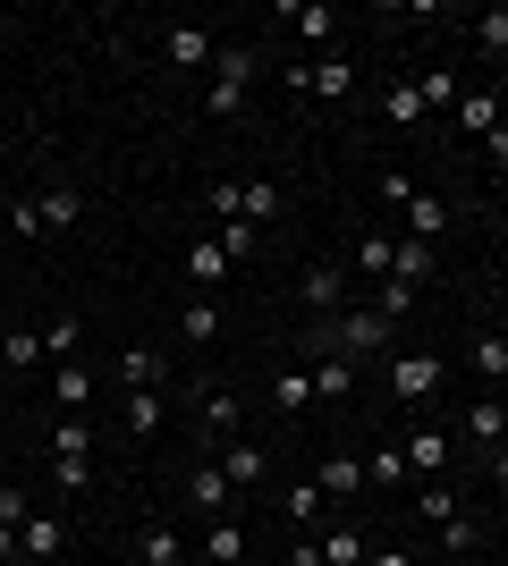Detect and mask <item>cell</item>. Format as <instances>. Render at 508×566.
<instances>
[{
	"mask_svg": "<svg viewBox=\"0 0 508 566\" xmlns=\"http://www.w3.org/2000/svg\"><path fill=\"white\" fill-rule=\"evenodd\" d=\"M9 229H18V237H43V203H34V195H18V203H9Z\"/></svg>",
	"mask_w": 508,
	"mask_h": 566,
	"instance_id": "45",
	"label": "cell"
},
{
	"mask_svg": "<svg viewBox=\"0 0 508 566\" xmlns=\"http://www.w3.org/2000/svg\"><path fill=\"white\" fill-rule=\"evenodd\" d=\"M415 94H424V111H458V76H449V69H424V76H415Z\"/></svg>",
	"mask_w": 508,
	"mask_h": 566,
	"instance_id": "34",
	"label": "cell"
},
{
	"mask_svg": "<svg viewBox=\"0 0 508 566\" xmlns=\"http://www.w3.org/2000/svg\"><path fill=\"white\" fill-rule=\"evenodd\" d=\"M484 144H491V161H508V118H500V127H491Z\"/></svg>",
	"mask_w": 508,
	"mask_h": 566,
	"instance_id": "48",
	"label": "cell"
},
{
	"mask_svg": "<svg viewBox=\"0 0 508 566\" xmlns=\"http://www.w3.org/2000/svg\"><path fill=\"white\" fill-rule=\"evenodd\" d=\"M60 542H69V524H60V516H25L18 558H60Z\"/></svg>",
	"mask_w": 508,
	"mask_h": 566,
	"instance_id": "20",
	"label": "cell"
},
{
	"mask_svg": "<svg viewBox=\"0 0 508 566\" xmlns=\"http://www.w3.org/2000/svg\"><path fill=\"white\" fill-rule=\"evenodd\" d=\"M364 566H415L407 549H364Z\"/></svg>",
	"mask_w": 508,
	"mask_h": 566,
	"instance_id": "47",
	"label": "cell"
},
{
	"mask_svg": "<svg viewBox=\"0 0 508 566\" xmlns=\"http://www.w3.org/2000/svg\"><path fill=\"white\" fill-rule=\"evenodd\" d=\"M220 473H229V491H263L271 482V449L263 440H229V449H220Z\"/></svg>",
	"mask_w": 508,
	"mask_h": 566,
	"instance_id": "5",
	"label": "cell"
},
{
	"mask_svg": "<svg viewBox=\"0 0 508 566\" xmlns=\"http://www.w3.org/2000/svg\"><path fill=\"white\" fill-rule=\"evenodd\" d=\"M508 118V94H458V127H475V136H491Z\"/></svg>",
	"mask_w": 508,
	"mask_h": 566,
	"instance_id": "25",
	"label": "cell"
},
{
	"mask_svg": "<svg viewBox=\"0 0 508 566\" xmlns=\"http://www.w3.org/2000/svg\"><path fill=\"white\" fill-rule=\"evenodd\" d=\"M178 338H187V347H212V338H220V305H212V296H187V313H178Z\"/></svg>",
	"mask_w": 508,
	"mask_h": 566,
	"instance_id": "22",
	"label": "cell"
},
{
	"mask_svg": "<svg viewBox=\"0 0 508 566\" xmlns=\"http://www.w3.org/2000/svg\"><path fill=\"white\" fill-rule=\"evenodd\" d=\"M475 51L508 60V9H484V18H475Z\"/></svg>",
	"mask_w": 508,
	"mask_h": 566,
	"instance_id": "38",
	"label": "cell"
},
{
	"mask_svg": "<svg viewBox=\"0 0 508 566\" xmlns=\"http://www.w3.org/2000/svg\"><path fill=\"white\" fill-rule=\"evenodd\" d=\"M491 482H500V491H508V449H491Z\"/></svg>",
	"mask_w": 508,
	"mask_h": 566,
	"instance_id": "50",
	"label": "cell"
},
{
	"mask_svg": "<svg viewBox=\"0 0 508 566\" xmlns=\"http://www.w3.org/2000/svg\"><path fill=\"white\" fill-rule=\"evenodd\" d=\"M322 566H364V533H348V524L322 533Z\"/></svg>",
	"mask_w": 508,
	"mask_h": 566,
	"instance_id": "37",
	"label": "cell"
},
{
	"mask_svg": "<svg viewBox=\"0 0 508 566\" xmlns=\"http://www.w3.org/2000/svg\"><path fill=\"white\" fill-rule=\"evenodd\" d=\"M255 237H263L255 220H220V254H229V262H246V254H255Z\"/></svg>",
	"mask_w": 508,
	"mask_h": 566,
	"instance_id": "41",
	"label": "cell"
},
{
	"mask_svg": "<svg viewBox=\"0 0 508 566\" xmlns=\"http://www.w3.org/2000/svg\"><path fill=\"white\" fill-rule=\"evenodd\" d=\"M34 203H43V237H51V229H76V220H85V195H76V187H51V195H34Z\"/></svg>",
	"mask_w": 508,
	"mask_h": 566,
	"instance_id": "27",
	"label": "cell"
},
{
	"mask_svg": "<svg viewBox=\"0 0 508 566\" xmlns=\"http://www.w3.org/2000/svg\"><path fill=\"white\" fill-rule=\"evenodd\" d=\"M280 18H289L305 43H331V34H339V9H331V0H280Z\"/></svg>",
	"mask_w": 508,
	"mask_h": 566,
	"instance_id": "11",
	"label": "cell"
},
{
	"mask_svg": "<svg viewBox=\"0 0 508 566\" xmlns=\"http://www.w3.org/2000/svg\"><path fill=\"white\" fill-rule=\"evenodd\" d=\"M120 389H127V398H136V389H169V364L153 347H127L120 355Z\"/></svg>",
	"mask_w": 508,
	"mask_h": 566,
	"instance_id": "12",
	"label": "cell"
},
{
	"mask_svg": "<svg viewBox=\"0 0 508 566\" xmlns=\"http://www.w3.org/2000/svg\"><path fill=\"white\" fill-rule=\"evenodd\" d=\"M466 373L508 380V331H484V338H475V347H466Z\"/></svg>",
	"mask_w": 508,
	"mask_h": 566,
	"instance_id": "24",
	"label": "cell"
},
{
	"mask_svg": "<svg viewBox=\"0 0 508 566\" xmlns=\"http://www.w3.org/2000/svg\"><path fill=\"white\" fill-rule=\"evenodd\" d=\"M162 415H169V389H136V398H127V431H136V440H153Z\"/></svg>",
	"mask_w": 508,
	"mask_h": 566,
	"instance_id": "26",
	"label": "cell"
},
{
	"mask_svg": "<svg viewBox=\"0 0 508 566\" xmlns=\"http://www.w3.org/2000/svg\"><path fill=\"white\" fill-rule=\"evenodd\" d=\"M204 212H212V220H238V178H212V187H204Z\"/></svg>",
	"mask_w": 508,
	"mask_h": 566,
	"instance_id": "44",
	"label": "cell"
},
{
	"mask_svg": "<svg viewBox=\"0 0 508 566\" xmlns=\"http://www.w3.org/2000/svg\"><path fill=\"white\" fill-rule=\"evenodd\" d=\"M187 499L204 507V516H229V473H220V465H195L187 473Z\"/></svg>",
	"mask_w": 508,
	"mask_h": 566,
	"instance_id": "19",
	"label": "cell"
},
{
	"mask_svg": "<svg viewBox=\"0 0 508 566\" xmlns=\"http://www.w3.org/2000/svg\"><path fill=\"white\" fill-rule=\"evenodd\" d=\"M440 380H449V364H440V355H398V364H390V398H398V406H424Z\"/></svg>",
	"mask_w": 508,
	"mask_h": 566,
	"instance_id": "3",
	"label": "cell"
},
{
	"mask_svg": "<svg viewBox=\"0 0 508 566\" xmlns=\"http://www.w3.org/2000/svg\"><path fill=\"white\" fill-rule=\"evenodd\" d=\"M364 482H382V491L415 482V473H407V449H373V457H364Z\"/></svg>",
	"mask_w": 508,
	"mask_h": 566,
	"instance_id": "32",
	"label": "cell"
},
{
	"mask_svg": "<svg viewBox=\"0 0 508 566\" xmlns=\"http://www.w3.org/2000/svg\"><path fill=\"white\" fill-rule=\"evenodd\" d=\"M145 566H187V542H178V533H169V524H145Z\"/></svg>",
	"mask_w": 508,
	"mask_h": 566,
	"instance_id": "31",
	"label": "cell"
},
{
	"mask_svg": "<svg viewBox=\"0 0 508 566\" xmlns=\"http://www.w3.org/2000/svg\"><path fill=\"white\" fill-rule=\"evenodd\" d=\"M314 507H322V482H289V491H280V516H289L297 533L314 524Z\"/></svg>",
	"mask_w": 508,
	"mask_h": 566,
	"instance_id": "33",
	"label": "cell"
},
{
	"mask_svg": "<svg viewBox=\"0 0 508 566\" xmlns=\"http://www.w3.org/2000/svg\"><path fill=\"white\" fill-rule=\"evenodd\" d=\"M348 389H356V364H348V355H314V398L339 406Z\"/></svg>",
	"mask_w": 508,
	"mask_h": 566,
	"instance_id": "21",
	"label": "cell"
},
{
	"mask_svg": "<svg viewBox=\"0 0 508 566\" xmlns=\"http://www.w3.org/2000/svg\"><path fill=\"white\" fill-rule=\"evenodd\" d=\"M162 60H169V69H212L220 43L204 34V25H169V34H162Z\"/></svg>",
	"mask_w": 508,
	"mask_h": 566,
	"instance_id": "7",
	"label": "cell"
},
{
	"mask_svg": "<svg viewBox=\"0 0 508 566\" xmlns=\"http://www.w3.org/2000/svg\"><path fill=\"white\" fill-rule=\"evenodd\" d=\"M305 305H314V322L348 313V271H339V262H314V271H305Z\"/></svg>",
	"mask_w": 508,
	"mask_h": 566,
	"instance_id": "9",
	"label": "cell"
},
{
	"mask_svg": "<svg viewBox=\"0 0 508 566\" xmlns=\"http://www.w3.org/2000/svg\"><path fill=\"white\" fill-rule=\"evenodd\" d=\"M51 398H60V415H85L94 406V373L85 364H51Z\"/></svg>",
	"mask_w": 508,
	"mask_h": 566,
	"instance_id": "13",
	"label": "cell"
},
{
	"mask_svg": "<svg viewBox=\"0 0 508 566\" xmlns=\"http://www.w3.org/2000/svg\"><path fill=\"white\" fill-rule=\"evenodd\" d=\"M238 415H246V406L229 398V389H212V398H204V431H238Z\"/></svg>",
	"mask_w": 508,
	"mask_h": 566,
	"instance_id": "42",
	"label": "cell"
},
{
	"mask_svg": "<svg viewBox=\"0 0 508 566\" xmlns=\"http://www.w3.org/2000/svg\"><path fill=\"white\" fill-rule=\"evenodd\" d=\"M382 111H390V127H415V118H424V94H415V85H390Z\"/></svg>",
	"mask_w": 508,
	"mask_h": 566,
	"instance_id": "40",
	"label": "cell"
},
{
	"mask_svg": "<svg viewBox=\"0 0 508 566\" xmlns=\"http://www.w3.org/2000/svg\"><path fill=\"white\" fill-rule=\"evenodd\" d=\"M25 516H34V499H25V491H0V524H18V533H25Z\"/></svg>",
	"mask_w": 508,
	"mask_h": 566,
	"instance_id": "46",
	"label": "cell"
},
{
	"mask_svg": "<svg viewBox=\"0 0 508 566\" xmlns=\"http://www.w3.org/2000/svg\"><path fill=\"white\" fill-rule=\"evenodd\" d=\"M271 406H280V415H305V406H314V373H305V364H280V373H271Z\"/></svg>",
	"mask_w": 508,
	"mask_h": 566,
	"instance_id": "14",
	"label": "cell"
},
{
	"mask_svg": "<svg viewBox=\"0 0 508 566\" xmlns=\"http://www.w3.org/2000/svg\"><path fill=\"white\" fill-rule=\"evenodd\" d=\"M415 516H424V524L440 533V524H458L466 507H458V491H449V482H415Z\"/></svg>",
	"mask_w": 508,
	"mask_h": 566,
	"instance_id": "18",
	"label": "cell"
},
{
	"mask_svg": "<svg viewBox=\"0 0 508 566\" xmlns=\"http://www.w3.org/2000/svg\"><path fill=\"white\" fill-rule=\"evenodd\" d=\"M51 482H60V491H85V482H94V457H51Z\"/></svg>",
	"mask_w": 508,
	"mask_h": 566,
	"instance_id": "43",
	"label": "cell"
},
{
	"mask_svg": "<svg viewBox=\"0 0 508 566\" xmlns=\"http://www.w3.org/2000/svg\"><path fill=\"white\" fill-rule=\"evenodd\" d=\"M440 229H449V203H440V195H424V187H415V195H407V229H398V237H424V245H433Z\"/></svg>",
	"mask_w": 508,
	"mask_h": 566,
	"instance_id": "17",
	"label": "cell"
},
{
	"mask_svg": "<svg viewBox=\"0 0 508 566\" xmlns=\"http://www.w3.org/2000/svg\"><path fill=\"white\" fill-rule=\"evenodd\" d=\"M280 212H289V195L271 187V178H246V187H238V220H255V229H263V220H280Z\"/></svg>",
	"mask_w": 508,
	"mask_h": 566,
	"instance_id": "15",
	"label": "cell"
},
{
	"mask_svg": "<svg viewBox=\"0 0 508 566\" xmlns=\"http://www.w3.org/2000/svg\"><path fill=\"white\" fill-rule=\"evenodd\" d=\"M76 338H85V322H76V313H60V322L43 331V355H51V364H69V355H76Z\"/></svg>",
	"mask_w": 508,
	"mask_h": 566,
	"instance_id": "36",
	"label": "cell"
},
{
	"mask_svg": "<svg viewBox=\"0 0 508 566\" xmlns=\"http://www.w3.org/2000/svg\"><path fill=\"white\" fill-rule=\"evenodd\" d=\"M246 85H255V51H246V43H220L212 85H204V118H238L246 111Z\"/></svg>",
	"mask_w": 508,
	"mask_h": 566,
	"instance_id": "2",
	"label": "cell"
},
{
	"mask_svg": "<svg viewBox=\"0 0 508 566\" xmlns=\"http://www.w3.org/2000/svg\"><path fill=\"white\" fill-rule=\"evenodd\" d=\"M229 271H238V262L220 254V237H187V287H204V296H212Z\"/></svg>",
	"mask_w": 508,
	"mask_h": 566,
	"instance_id": "8",
	"label": "cell"
},
{
	"mask_svg": "<svg viewBox=\"0 0 508 566\" xmlns=\"http://www.w3.org/2000/svg\"><path fill=\"white\" fill-rule=\"evenodd\" d=\"M390 280L424 287V280H433V245H424V237H398V254H390Z\"/></svg>",
	"mask_w": 508,
	"mask_h": 566,
	"instance_id": "23",
	"label": "cell"
},
{
	"mask_svg": "<svg viewBox=\"0 0 508 566\" xmlns=\"http://www.w3.org/2000/svg\"><path fill=\"white\" fill-rule=\"evenodd\" d=\"M390 347V322L373 305H348V313H331V322H314V355H382Z\"/></svg>",
	"mask_w": 508,
	"mask_h": 566,
	"instance_id": "1",
	"label": "cell"
},
{
	"mask_svg": "<svg viewBox=\"0 0 508 566\" xmlns=\"http://www.w3.org/2000/svg\"><path fill=\"white\" fill-rule=\"evenodd\" d=\"M373 313H382V322H407V313H415V287L407 280H382V287H373Z\"/></svg>",
	"mask_w": 508,
	"mask_h": 566,
	"instance_id": "35",
	"label": "cell"
},
{
	"mask_svg": "<svg viewBox=\"0 0 508 566\" xmlns=\"http://www.w3.org/2000/svg\"><path fill=\"white\" fill-rule=\"evenodd\" d=\"M398 449H407V473H415V482H440V465H449V423H415Z\"/></svg>",
	"mask_w": 508,
	"mask_h": 566,
	"instance_id": "4",
	"label": "cell"
},
{
	"mask_svg": "<svg viewBox=\"0 0 508 566\" xmlns=\"http://www.w3.org/2000/svg\"><path fill=\"white\" fill-rule=\"evenodd\" d=\"M0 34H9V18H0Z\"/></svg>",
	"mask_w": 508,
	"mask_h": 566,
	"instance_id": "51",
	"label": "cell"
},
{
	"mask_svg": "<svg viewBox=\"0 0 508 566\" xmlns=\"http://www.w3.org/2000/svg\"><path fill=\"white\" fill-rule=\"evenodd\" d=\"M51 457H94V423H85V415H60V423H51Z\"/></svg>",
	"mask_w": 508,
	"mask_h": 566,
	"instance_id": "28",
	"label": "cell"
},
{
	"mask_svg": "<svg viewBox=\"0 0 508 566\" xmlns=\"http://www.w3.org/2000/svg\"><path fill=\"white\" fill-rule=\"evenodd\" d=\"M458 440H475V449H508V406L500 398H475V406H466V415H458Z\"/></svg>",
	"mask_w": 508,
	"mask_h": 566,
	"instance_id": "6",
	"label": "cell"
},
{
	"mask_svg": "<svg viewBox=\"0 0 508 566\" xmlns=\"http://www.w3.org/2000/svg\"><path fill=\"white\" fill-rule=\"evenodd\" d=\"M0 364H43V331H0Z\"/></svg>",
	"mask_w": 508,
	"mask_h": 566,
	"instance_id": "39",
	"label": "cell"
},
{
	"mask_svg": "<svg viewBox=\"0 0 508 566\" xmlns=\"http://www.w3.org/2000/svg\"><path fill=\"white\" fill-rule=\"evenodd\" d=\"M322 491H331V499H356L364 491V457H322Z\"/></svg>",
	"mask_w": 508,
	"mask_h": 566,
	"instance_id": "29",
	"label": "cell"
},
{
	"mask_svg": "<svg viewBox=\"0 0 508 566\" xmlns=\"http://www.w3.org/2000/svg\"><path fill=\"white\" fill-rule=\"evenodd\" d=\"M204 558H212V566H238V558H246V533H238L229 516H212V533H204Z\"/></svg>",
	"mask_w": 508,
	"mask_h": 566,
	"instance_id": "30",
	"label": "cell"
},
{
	"mask_svg": "<svg viewBox=\"0 0 508 566\" xmlns=\"http://www.w3.org/2000/svg\"><path fill=\"white\" fill-rule=\"evenodd\" d=\"M390 254H398V229H364V237H356V271H364L373 287L390 280Z\"/></svg>",
	"mask_w": 508,
	"mask_h": 566,
	"instance_id": "16",
	"label": "cell"
},
{
	"mask_svg": "<svg viewBox=\"0 0 508 566\" xmlns=\"http://www.w3.org/2000/svg\"><path fill=\"white\" fill-rule=\"evenodd\" d=\"M289 85H297V94L339 102V94H356V69H348V60H322V69H289Z\"/></svg>",
	"mask_w": 508,
	"mask_h": 566,
	"instance_id": "10",
	"label": "cell"
},
{
	"mask_svg": "<svg viewBox=\"0 0 508 566\" xmlns=\"http://www.w3.org/2000/svg\"><path fill=\"white\" fill-rule=\"evenodd\" d=\"M18 558V524H0V566Z\"/></svg>",
	"mask_w": 508,
	"mask_h": 566,
	"instance_id": "49",
	"label": "cell"
}]
</instances>
